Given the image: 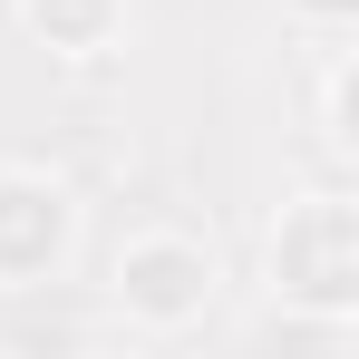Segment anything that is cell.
<instances>
[{"label":"cell","mask_w":359,"mask_h":359,"mask_svg":"<svg viewBox=\"0 0 359 359\" xmlns=\"http://www.w3.org/2000/svg\"><path fill=\"white\" fill-rule=\"evenodd\" d=\"M262 292L311 330L359 320V204L350 184H301L262 233Z\"/></svg>","instance_id":"cell-1"},{"label":"cell","mask_w":359,"mask_h":359,"mask_svg":"<svg viewBox=\"0 0 359 359\" xmlns=\"http://www.w3.org/2000/svg\"><path fill=\"white\" fill-rule=\"evenodd\" d=\"M224 301V262L214 243L184 233V224H136V233L107 252V311L146 340H184L204 330V311Z\"/></svg>","instance_id":"cell-2"},{"label":"cell","mask_w":359,"mask_h":359,"mask_svg":"<svg viewBox=\"0 0 359 359\" xmlns=\"http://www.w3.org/2000/svg\"><path fill=\"white\" fill-rule=\"evenodd\" d=\"M88 252V204L49 165H0V301L59 292Z\"/></svg>","instance_id":"cell-3"},{"label":"cell","mask_w":359,"mask_h":359,"mask_svg":"<svg viewBox=\"0 0 359 359\" xmlns=\"http://www.w3.org/2000/svg\"><path fill=\"white\" fill-rule=\"evenodd\" d=\"M20 29L59 68H97L126 49V0H20Z\"/></svg>","instance_id":"cell-4"},{"label":"cell","mask_w":359,"mask_h":359,"mask_svg":"<svg viewBox=\"0 0 359 359\" xmlns=\"http://www.w3.org/2000/svg\"><path fill=\"white\" fill-rule=\"evenodd\" d=\"M320 136H330V156H350V39L320 68Z\"/></svg>","instance_id":"cell-5"},{"label":"cell","mask_w":359,"mask_h":359,"mask_svg":"<svg viewBox=\"0 0 359 359\" xmlns=\"http://www.w3.org/2000/svg\"><path fill=\"white\" fill-rule=\"evenodd\" d=\"M282 20H292L301 39H320V49H340L359 29V0H282Z\"/></svg>","instance_id":"cell-6"}]
</instances>
